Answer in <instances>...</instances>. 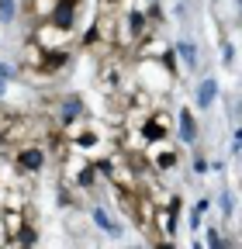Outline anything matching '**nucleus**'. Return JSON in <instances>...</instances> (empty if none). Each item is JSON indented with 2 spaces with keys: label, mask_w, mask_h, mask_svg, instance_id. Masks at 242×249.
Instances as JSON below:
<instances>
[{
  "label": "nucleus",
  "mask_w": 242,
  "mask_h": 249,
  "mask_svg": "<svg viewBox=\"0 0 242 249\" xmlns=\"http://www.w3.org/2000/svg\"><path fill=\"white\" fill-rule=\"evenodd\" d=\"M55 7H59V0H24L21 11H24L28 21L35 24V21H49V18L55 14Z\"/></svg>",
  "instance_id": "f8f14e48"
},
{
  "label": "nucleus",
  "mask_w": 242,
  "mask_h": 249,
  "mask_svg": "<svg viewBox=\"0 0 242 249\" xmlns=\"http://www.w3.org/2000/svg\"><path fill=\"white\" fill-rule=\"evenodd\" d=\"M66 135H69V145H73V152H83V156H90V160H97L101 156V149H104V124H97L94 118H80V121H73V124H66Z\"/></svg>",
  "instance_id": "7ed1b4c3"
},
{
  "label": "nucleus",
  "mask_w": 242,
  "mask_h": 249,
  "mask_svg": "<svg viewBox=\"0 0 242 249\" xmlns=\"http://www.w3.org/2000/svg\"><path fill=\"white\" fill-rule=\"evenodd\" d=\"M142 160H145V173H159V177H170L176 166H180V142L173 135L166 139H153V142H145L142 149Z\"/></svg>",
  "instance_id": "f03ea898"
},
{
  "label": "nucleus",
  "mask_w": 242,
  "mask_h": 249,
  "mask_svg": "<svg viewBox=\"0 0 242 249\" xmlns=\"http://www.w3.org/2000/svg\"><path fill=\"white\" fill-rule=\"evenodd\" d=\"M222 62L225 66H235V45L228 38H222Z\"/></svg>",
  "instance_id": "a211bd4d"
},
{
  "label": "nucleus",
  "mask_w": 242,
  "mask_h": 249,
  "mask_svg": "<svg viewBox=\"0 0 242 249\" xmlns=\"http://www.w3.org/2000/svg\"><path fill=\"white\" fill-rule=\"evenodd\" d=\"M173 114L166 111V107H149L142 118H138V124H135V128L145 135V142H153V139H166V135H173Z\"/></svg>",
  "instance_id": "0eeeda50"
},
{
  "label": "nucleus",
  "mask_w": 242,
  "mask_h": 249,
  "mask_svg": "<svg viewBox=\"0 0 242 249\" xmlns=\"http://www.w3.org/2000/svg\"><path fill=\"white\" fill-rule=\"evenodd\" d=\"M28 35H32L45 52H52V49H73V42H76V31L55 24V21H35Z\"/></svg>",
  "instance_id": "423d86ee"
},
{
  "label": "nucleus",
  "mask_w": 242,
  "mask_h": 249,
  "mask_svg": "<svg viewBox=\"0 0 242 249\" xmlns=\"http://www.w3.org/2000/svg\"><path fill=\"white\" fill-rule=\"evenodd\" d=\"M207 208H211V197H201V201L190 208V222H187L190 232H201V229H204V214H207Z\"/></svg>",
  "instance_id": "dca6fc26"
},
{
  "label": "nucleus",
  "mask_w": 242,
  "mask_h": 249,
  "mask_svg": "<svg viewBox=\"0 0 242 249\" xmlns=\"http://www.w3.org/2000/svg\"><path fill=\"white\" fill-rule=\"evenodd\" d=\"M180 208H184V201H180V194H173L170 201L156 204V229L166 235V242L173 246L176 242V225H180Z\"/></svg>",
  "instance_id": "6e6552de"
},
{
  "label": "nucleus",
  "mask_w": 242,
  "mask_h": 249,
  "mask_svg": "<svg viewBox=\"0 0 242 249\" xmlns=\"http://www.w3.org/2000/svg\"><path fill=\"white\" fill-rule=\"evenodd\" d=\"M204 242H207L211 249H222V246H225V235L218 232V225H211V229H204Z\"/></svg>",
  "instance_id": "f3484780"
},
{
  "label": "nucleus",
  "mask_w": 242,
  "mask_h": 249,
  "mask_svg": "<svg viewBox=\"0 0 242 249\" xmlns=\"http://www.w3.org/2000/svg\"><path fill=\"white\" fill-rule=\"evenodd\" d=\"M218 201H222V211H225V222H228V218H232V194H228V191H222V197H218Z\"/></svg>",
  "instance_id": "412c9836"
},
{
  "label": "nucleus",
  "mask_w": 242,
  "mask_h": 249,
  "mask_svg": "<svg viewBox=\"0 0 242 249\" xmlns=\"http://www.w3.org/2000/svg\"><path fill=\"white\" fill-rule=\"evenodd\" d=\"M170 49H173V42L163 35L159 28H153V31H149V35L132 49V55H128V59H163Z\"/></svg>",
  "instance_id": "9d476101"
},
{
  "label": "nucleus",
  "mask_w": 242,
  "mask_h": 249,
  "mask_svg": "<svg viewBox=\"0 0 242 249\" xmlns=\"http://www.w3.org/2000/svg\"><path fill=\"white\" fill-rule=\"evenodd\" d=\"M173 121H176L173 128H176V135H180L176 142H180V145H197V135H201V124H197V114H194L190 107H180Z\"/></svg>",
  "instance_id": "9b49d317"
},
{
  "label": "nucleus",
  "mask_w": 242,
  "mask_h": 249,
  "mask_svg": "<svg viewBox=\"0 0 242 249\" xmlns=\"http://www.w3.org/2000/svg\"><path fill=\"white\" fill-rule=\"evenodd\" d=\"M135 62V70H132V80L138 83V87H145L153 97H166V93L173 90V76L166 73V66L159 59H132Z\"/></svg>",
  "instance_id": "39448f33"
},
{
  "label": "nucleus",
  "mask_w": 242,
  "mask_h": 249,
  "mask_svg": "<svg viewBox=\"0 0 242 249\" xmlns=\"http://www.w3.org/2000/svg\"><path fill=\"white\" fill-rule=\"evenodd\" d=\"M104 7H111V11H118V4H125V0H101Z\"/></svg>",
  "instance_id": "5701e85b"
},
{
  "label": "nucleus",
  "mask_w": 242,
  "mask_h": 249,
  "mask_svg": "<svg viewBox=\"0 0 242 249\" xmlns=\"http://www.w3.org/2000/svg\"><path fill=\"white\" fill-rule=\"evenodd\" d=\"M215 101H218V80L215 76H204L197 83V111H211Z\"/></svg>",
  "instance_id": "ddd939ff"
},
{
  "label": "nucleus",
  "mask_w": 242,
  "mask_h": 249,
  "mask_svg": "<svg viewBox=\"0 0 242 249\" xmlns=\"http://www.w3.org/2000/svg\"><path fill=\"white\" fill-rule=\"evenodd\" d=\"M190 170H194L197 177H204V173L211 170V166H207V156H204V152H197V156H194V166H190Z\"/></svg>",
  "instance_id": "aec40b11"
},
{
  "label": "nucleus",
  "mask_w": 242,
  "mask_h": 249,
  "mask_svg": "<svg viewBox=\"0 0 242 249\" xmlns=\"http://www.w3.org/2000/svg\"><path fill=\"white\" fill-rule=\"evenodd\" d=\"M7 160H11V170H14L17 177H32V180H38V177L45 173V166L52 163V160H49V149H45L42 142H24V145L11 149Z\"/></svg>",
  "instance_id": "20e7f679"
},
{
  "label": "nucleus",
  "mask_w": 242,
  "mask_h": 249,
  "mask_svg": "<svg viewBox=\"0 0 242 249\" xmlns=\"http://www.w3.org/2000/svg\"><path fill=\"white\" fill-rule=\"evenodd\" d=\"M90 222H94V225H97L101 232H107L111 239H121V232H125V229H121L118 222H111V214H107L104 208H97V204L90 208Z\"/></svg>",
  "instance_id": "4468645a"
},
{
  "label": "nucleus",
  "mask_w": 242,
  "mask_h": 249,
  "mask_svg": "<svg viewBox=\"0 0 242 249\" xmlns=\"http://www.w3.org/2000/svg\"><path fill=\"white\" fill-rule=\"evenodd\" d=\"M232 152H242V128H235L232 135Z\"/></svg>",
  "instance_id": "4be33fe9"
},
{
  "label": "nucleus",
  "mask_w": 242,
  "mask_h": 249,
  "mask_svg": "<svg viewBox=\"0 0 242 249\" xmlns=\"http://www.w3.org/2000/svg\"><path fill=\"white\" fill-rule=\"evenodd\" d=\"M97 170H101V180L111 187V191H125V187H138V166L128 152H121L118 145L107 152V156H97Z\"/></svg>",
  "instance_id": "f257e3e1"
},
{
  "label": "nucleus",
  "mask_w": 242,
  "mask_h": 249,
  "mask_svg": "<svg viewBox=\"0 0 242 249\" xmlns=\"http://www.w3.org/2000/svg\"><path fill=\"white\" fill-rule=\"evenodd\" d=\"M90 111H86V101L80 97V93H63V97H59L55 104H52V118L63 124H73V121H80V118H86Z\"/></svg>",
  "instance_id": "1a4fd4ad"
},
{
  "label": "nucleus",
  "mask_w": 242,
  "mask_h": 249,
  "mask_svg": "<svg viewBox=\"0 0 242 249\" xmlns=\"http://www.w3.org/2000/svg\"><path fill=\"white\" fill-rule=\"evenodd\" d=\"M0 21H4V24L14 21V0H0Z\"/></svg>",
  "instance_id": "6ab92c4d"
},
{
  "label": "nucleus",
  "mask_w": 242,
  "mask_h": 249,
  "mask_svg": "<svg viewBox=\"0 0 242 249\" xmlns=\"http://www.w3.org/2000/svg\"><path fill=\"white\" fill-rule=\"evenodd\" d=\"M173 52H176L180 62H184V70H197V62H201V59H197V45H194L190 38H180V42L173 45Z\"/></svg>",
  "instance_id": "2eb2a0df"
}]
</instances>
